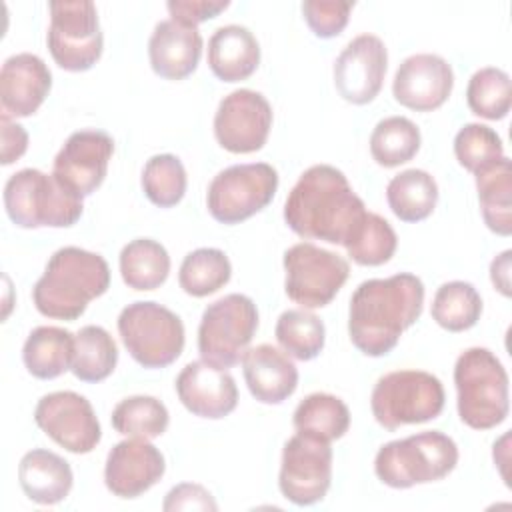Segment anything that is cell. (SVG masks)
<instances>
[{
  "mask_svg": "<svg viewBox=\"0 0 512 512\" xmlns=\"http://www.w3.org/2000/svg\"><path fill=\"white\" fill-rule=\"evenodd\" d=\"M396 246L398 238L390 222L374 212H366L364 220L344 248L356 264L380 266L394 256Z\"/></svg>",
  "mask_w": 512,
  "mask_h": 512,
  "instance_id": "38",
  "label": "cell"
},
{
  "mask_svg": "<svg viewBox=\"0 0 512 512\" xmlns=\"http://www.w3.org/2000/svg\"><path fill=\"white\" fill-rule=\"evenodd\" d=\"M366 206L342 170L314 164L304 170L284 202V220L306 240L342 244L352 238L366 216Z\"/></svg>",
  "mask_w": 512,
  "mask_h": 512,
  "instance_id": "1",
  "label": "cell"
},
{
  "mask_svg": "<svg viewBox=\"0 0 512 512\" xmlns=\"http://www.w3.org/2000/svg\"><path fill=\"white\" fill-rule=\"evenodd\" d=\"M22 360L34 378H58L72 368L74 334L58 326L34 328L24 342Z\"/></svg>",
  "mask_w": 512,
  "mask_h": 512,
  "instance_id": "26",
  "label": "cell"
},
{
  "mask_svg": "<svg viewBox=\"0 0 512 512\" xmlns=\"http://www.w3.org/2000/svg\"><path fill=\"white\" fill-rule=\"evenodd\" d=\"M288 298L302 308H322L332 302L350 274L348 262L312 242H298L284 252Z\"/></svg>",
  "mask_w": 512,
  "mask_h": 512,
  "instance_id": "12",
  "label": "cell"
},
{
  "mask_svg": "<svg viewBox=\"0 0 512 512\" xmlns=\"http://www.w3.org/2000/svg\"><path fill=\"white\" fill-rule=\"evenodd\" d=\"M292 424L296 432L332 442L348 432L350 410L338 396L314 392L300 400V404L294 410Z\"/></svg>",
  "mask_w": 512,
  "mask_h": 512,
  "instance_id": "30",
  "label": "cell"
},
{
  "mask_svg": "<svg viewBox=\"0 0 512 512\" xmlns=\"http://www.w3.org/2000/svg\"><path fill=\"white\" fill-rule=\"evenodd\" d=\"M260 64V44L256 36L240 24H226L214 30L208 40V66L222 82H240L256 72Z\"/></svg>",
  "mask_w": 512,
  "mask_h": 512,
  "instance_id": "24",
  "label": "cell"
},
{
  "mask_svg": "<svg viewBox=\"0 0 512 512\" xmlns=\"http://www.w3.org/2000/svg\"><path fill=\"white\" fill-rule=\"evenodd\" d=\"M510 256L512 252L510 250H504L500 256H496L490 264V278H492V284L508 298L512 292H510Z\"/></svg>",
  "mask_w": 512,
  "mask_h": 512,
  "instance_id": "45",
  "label": "cell"
},
{
  "mask_svg": "<svg viewBox=\"0 0 512 512\" xmlns=\"http://www.w3.org/2000/svg\"><path fill=\"white\" fill-rule=\"evenodd\" d=\"M242 372L250 394L262 404H280L298 386V368L286 352L272 344L248 348L242 358Z\"/></svg>",
  "mask_w": 512,
  "mask_h": 512,
  "instance_id": "23",
  "label": "cell"
},
{
  "mask_svg": "<svg viewBox=\"0 0 512 512\" xmlns=\"http://www.w3.org/2000/svg\"><path fill=\"white\" fill-rule=\"evenodd\" d=\"M114 140L104 130L70 134L54 158L52 176L72 194L90 196L106 178Z\"/></svg>",
  "mask_w": 512,
  "mask_h": 512,
  "instance_id": "16",
  "label": "cell"
},
{
  "mask_svg": "<svg viewBox=\"0 0 512 512\" xmlns=\"http://www.w3.org/2000/svg\"><path fill=\"white\" fill-rule=\"evenodd\" d=\"M166 472L162 452L146 438L118 442L106 456L104 484L118 498H138Z\"/></svg>",
  "mask_w": 512,
  "mask_h": 512,
  "instance_id": "19",
  "label": "cell"
},
{
  "mask_svg": "<svg viewBox=\"0 0 512 512\" xmlns=\"http://www.w3.org/2000/svg\"><path fill=\"white\" fill-rule=\"evenodd\" d=\"M18 482L32 502L52 506L70 494L74 474L70 464L56 452L34 448L18 464Z\"/></svg>",
  "mask_w": 512,
  "mask_h": 512,
  "instance_id": "25",
  "label": "cell"
},
{
  "mask_svg": "<svg viewBox=\"0 0 512 512\" xmlns=\"http://www.w3.org/2000/svg\"><path fill=\"white\" fill-rule=\"evenodd\" d=\"M386 200L402 222H420L436 208L438 184L426 170L408 168L388 182Z\"/></svg>",
  "mask_w": 512,
  "mask_h": 512,
  "instance_id": "28",
  "label": "cell"
},
{
  "mask_svg": "<svg viewBox=\"0 0 512 512\" xmlns=\"http://www.w3.org/2000/svg\"><path fill=\"white\" fill-rule=\"evenodd\" d=\"M388 50L374 34L352 38L334 62V86L338 94L356 106L372 102L384 82Z\"/></svg>",
  "mask_w": 512,
  "mask_h": 512,
  "instance_id": "17",
  "label": "cell"
},
{
  "mask_svg": "<svg viewBox=\"0 0 512 512\" xmlns=\"http://www.w3.org/2000/svg\"><path fill=\"white\" fill-rule=\"evenodd\" d=\"M442 382L424 370H394L378 378L370 408L374 420L386 430L422 424L440 416L444 408Z\"/></svg>",
  "mask_w": 512,
  "mask_h": 512,
  "instance_id": "7",
  "label": "cell"
},
{
  "mask_svg": "<svg viewBox=\"0 0 512 512\" xmlns=\"http://www.w3.org/2000/svg\"><path fill=\"white\" fill-rule=\"evenodd\" d=\"M110 286L108 262L90 250L64 246L56 250L44 274L32 290V300L42 316L76 320L90 300L102 296Z\"/></svg>",
  "mask_w": 512,
  "mask_h": 512,
  "instance_id": "3",
  "label": "cell"
},
{
  "mask_svg": "<svg viewBox=\"0 0 512 512\" xmlns=\"http://www.w3.org/2000/svg\"><path fill=\"white\" fill-rule=\"evenodd\" d=\"M34 420L46 436L72 454L92 452L102 438L92 404L72 390L44 394L34 408Z\"/></svg>",
  "mask_w": 512,
  "mask_h": 512,
  "instance_id": "14",
  "label": "cell"
},
{
  "mask_svg": "<svg viewBox=\"0 0 512 512\" xmlns=\"http://www.w3.org/2000/svg\"><path fill=\"white\" fill-rule=\"evenodd\" d=\"M430 314L444 330L464 332L480 320L482 298L470 282L452 280L436 290Z\"/></svg>",
  "mask_w": 512,
  "mask_h": 512,
  "instance_id": "33",
  "label": "cell"
},
{
  "mask_svg": "<svg viewBox=\"0 0 512 512\" xmlns=\"http://www.w3.org/2000/svg\"><path fill=\"white\" fill-rule=\"evenodd\" d=\"M120 274L128 288L154 290L170 274V256L166 248L152 238H136L120 252Z\"/></svg>",
  "mask_w": 512,
  "mask_h": 512,
  "instance_id": "29",
  "label": "cell"
},
{
  "mask_svg": "<svg viewBox=\"0 0 512 512\" xmlns=\"http://www.w3.org/2000/svg\"><path fill=\"white\" fill-rule=\"evenodd\" d=\"M230 276L232 264L222 250L198 248L184 256L178 272V284L186 294L202 298L226 286Z\"/></svg>",
  "mask_w": 512,
  "mask_h": 512,
  "instance_id": "34",
  "label": "cell"
},
{
  "mask_svg": "<svg viewBox=\"0 0 512 512\" xmlns=\"http://www.w3.org/2000/svg\"><path fill=\"white\" fill-rule=\"evenodd\" d=\"M456 464V442L444 432L426 430L380 446L374 472L390 488H412L446 478Z\"/></svg>",
  "mask_w": 512,
  "mask_h": 512,
  "instance_id": "5",
  "label": "cell"
},
{
  "mask_svg": "<svg viewBox=\"0 0 512 512\" xmlns=\"http://www.w3.org/2000/svg\"><path fill=\"white\" fill-rule=\"evenodd\" d=\"M354 2L348 0H306L302 2V14L310 30L320 38L338 36L346 24Z\"/></svg>",
  "mask_w": 512,
  "mask_h": 512,
  "instance_id": "41",
  "label": "cell"
},
{
  "mask_svg": "<svg viewBox=\"0 0 512 512\" xmlns=\"http://www.w3.org/2000/svg\"><path fill=\"white\" fill-rule=\"evenodd\" d=\"M454 154L462 168L476 174L504 156V146L496 130L486 124H464L454 136Z\"/></svg>",
  "mask_w": 512,
  "mask_h": 512,
  "instance_id": "40",
  "label": "cell"
},
{
  "mask_svg": "<svg viewBox=\"0 0 512 512\" xmlns=\"http://www.w3.org/2000/svg\"><path fill=\"white\" fill-rule=\"evenodd\" d=\"M230 6L228 0H170L166 4L172 20L198 26Z\"/></svg>",
  "mask_w": 512,
  "mask_h": 512,
  "instance_id": "43",
  "label": "cell"
},
{
  "mask_svg": "<svg viewBox=\"0 0 512 512\" xmlns=\"http://www.w3.org/2000/svg\"><path fill=\"white\" fill-rule=\"evenodd\" d=\"M458 392V416L474 430H490L502 424L510 410L508 374L488 348H468L454 364Z\"/></svg>",
  "mask_w": 512,
  "mask_h": 512,
  "instance_id": "4",
  "label": "cell"
},
{
  "mask_svg": "<svg viewBox=\"0 0 512 512\" xmlns=\"http://www.w3.org/2000/svg\"><path fill=\"white\" fill-rule=\"evenodd\" d=\"M0 132H2V164L8 166L16 162L28 148V132L24 126L12 122L8 116H0Z\"/></svg>",
  "mask_w": 512,
  "mask_h": 512,
  "instance_id": "44",
  "label": "cell"
},
{
  "mask_svg": "<svg viewBox=\"0 0 512 512\" xmlns=\"http://www.w3.org/2000/svg\"><path fill=\"white\" fill-rule=\"evenodd\" d=\"M4 208L20 228H68L82 216V198L66 190L52 174L36 168L14 172L4 184Z\"/></svg>",
  "mask_w": 512,
  "mask_h": 512,
  "instance_id": "6",
  "label": "cell"
},
{
  "mask_svg": "<svg viewBox=\"0 0 512 512\" xmlns=\"http://www.w3.org/2000/svg\"><path fill=\"white\" fill-rule=\"evenodd\" d=\"M174 386L184 408L200 418H224L238 404V388L230 372L206 360L188 362Z\"/></svg>",
  "mask_w": 512,
  "mask_h": 512,
  "instance_id": "20",
  "label": "cell"
},
{
  "mask_svg": "<svg viewBox=\"0 0 512 512\" xmlns=\"http://www.w3.org/2000/svg\"><path fill=\"white\" fill-rule=\"evenodd\" d=\"M468 108L486 120H502L512 106L510 76L496 66L476 70L466 88Z\"/></svg>",
  "mask_w": 512,
  "mask_h": 512,
  "instance_id": "37",
  "label": "cell"
},
{
  "mask_svg": "<svg viewBox=\"0 0 512 512\" xmlns=\"http://www.w3.org/2000/svg\"><path fill=\"white\" fill-rule=\"evenodd\" d=\"M274 336L286 354L306 362L322 352L326 328L324 322L306 308L286 310L278 316Z\"/></svg>",
  "mask_w": 512,
  "mask_h": 512,
  "instance_id": "35",
  "label": "cell"
},
{
  "mask_svg": "<svg viewBox=\"0 0 512 512\" xmlns=\"http://www.w3.org/2000/svg\"><path fill=\"white\" fill-rule=\"evenodd\" d=\"M164 512H178V510H218L214 496L200 484L182 482L170 488L162 502Z\"/></svg>",
  "mask_w": 512,
  "mask_h": 512,
  "instance_id": "42",
  "label": "cell"
},
{
  "mask_svg": "<svg viewBox=\"0 0 512 512\" xmlns=\"http://www.w3.org/2000/svg\"><path fill=\"white\" fill-rule=\"evenodd\" d=\"M454 88L452 66L438 54L422 52L402 60L392 80L396 102L416 112L440 108Z\"/></svg>",
  "mask_w": 512,
  "mask_h": 512,
  "instance_id": "18",
  "label": "cell"
},
{
  "mask_svg": "<svg viewBox=\"0 0 512 512\" xmlns=\"http://www.w3.org/2000/svg\"><path fill=\"white\" fill-rule=\"evenodd\" d=\"M118 362V346L102 326H82L74 336L72 374L82 382H100L108 378Z\"/></svg>",
  "mask_w": 512,
  "mask_h": 512,
  "instance_id": "31",
  "label": "cell"
},
{
  "mask_svg": "<svg viewBox=\"0 0 512 512\" xmlns=\"http://www.w3.org/2000/svg\"><path fill=\"white\" fill-rule=\"evenodd\" d=\"M332 482L330 442L296 432L282 450L278 486L296 506H312L324 500Z\"/></svg>",
  "mask_w": 512,
  "mask_h": 512,
  "instance_id": "13",
  "label": "cell"
},
{
  "mask_svg": "<svg viewBox=\"0 0 512 512\" xmlns=\"http://www.w3.org/2000/svg\"><path fill=\"white\" fill-rule=\"evenodd\" d=\"M202 54V34L196 26L162 20L154 26L148 40V58L152 70L166 80H182L190 76Z\"/></svg>",
  "mask_w": 512,
  "mask_h": 512,
  "instance_id": "22",
  "label": "cell"
},
{
  "mask_svg": "<svg viewBox=\"0 0 512 512\" xmlns=\"http://www.w3.org/2000/svg\"><path fill=\"white\" fill-rule=\"evenodd\" d=\"M276 190L278 172L270 164H234L212 178L206 206L214 220L222 224H240L266 208Z\"/></svg>",
  "mask_w": 512,
  "mask_h": 512,
  "instance_id": "11",
  "label": "cell"
},
{
  "mask_svg": "<svg viewBox=\"0 0 512 512\" xmlns=\"http://www.w3.org/2000/svg\"><path fill=\"white\" fill-rule=\"evenodd\" d=\"M52 74L46 62L30 52L4 60L0 70V104L4 116L24 118L34 114L46 100Z\"/></svg>",
  "mask_w": 512,
  "mask_h": 512,
  "instance_id": "21",
  "label": "cell"
},
{
  "mask_svg": "<svg viewBox=\"0 0 512 512\" xmlns=\"http://www.w3.org/2000/svg\"><path fill=\"white\" fill-rule=\"evenodd\" d=\"M170 422L166 406L154 396H130L112 410V426L128 438H158Z\"/></svg>",
  "mask_w": 512,
  "mask_h": 512,
  "instance_id": "36",
  "label": "cell"
},
{
  "mask_svg": "<svg viewBox=\"0 0 512 512\" xmlns=\"http://www.w3.org/2000/svg\"><path fill=\"white\" fill-rule=\"evenodd\" d=\"M258 330V310L244 294H226L208 304L198 326V352L202 360L232 368L238 364Z\"/></svg>",
  "mask_w": 512,
  "mask_h": 512,
  "instance_id": "9",
  "label": "cell"
},
{
  "mask_svg": "<svg viewBox=\"0 0 512 512\" xmlns=\"http://www.w3.org/2000/svg\"><path fill=\"white\" fill-rule=\"evenodd\" d=\"M118 334L128 354L144 368H166L184 350V324L170 308L140 300L122 308Z\"/></svg>",
  "mask_w": 512,
  "mask_h": 512,
  "instance_id": "8",
  "label": "cell"
},
{
  "mask_svg": "<svg viewBox=\"0 0 512 512\" xmlns=\"http://www.w3.org/2000/svg\"><path fill=\"white\" fill-rule=\"evenodd\" d=\"M186 170L174 154H156L146 160L142 170V188L146 198L160 206H176L186 194Z\"/></svg>",
  "mask_w": 512,
  "mask_h": 512,
  "instance_id": "39",
  "label": "cell"
},
{
  "mask_svg": "<svg viewBox=\"0 0 512 512\" xmlns=\"http://www.w3.org/2000/svg\"><path fill=\"white\" fill-rule=\"evenodd\" d=\"M424 284L410 272L358 284L348 308V334L366 356L388 354L422 314Z\"/></svg>",
  "mask_w": 512,
  "mask_h": 512,
  "instance_id": "2",
  "label": "cell"
},
{
  "mask_svg": "<svg viewBox=\"0 0 512 512\" xmlns=\"http://www.w3.org/2000/svg\"><path fill=\"white\" fill-rule=\"evenodd\" d=\"M420 130L406 116H388L380 120L370 134V154L384 168L400 166L420 150Z\"/></svg>",
  "mask_w": 512,
  "mask_h": 512,
  "instance_id": "32",
  "label": "cell"
},
{
  "mask_svg": "<svg viewBox=\"0 0 512 512\" xmlns=\"http://www.w3.org/2000/svg\"><path fill=\"white\" fill-rule=\"evenodd\" d=\"M480 212L486 226L498 236L512 234V164L502 156L498 162L474 174Z\"/></svg>",
  "mask_w": 512,
  "mask_h": 512,
  "instance_id": "27",
  "label": "cell"
},
{
  "mask_svg": "<svg viewBox=\"0 0 512 512\" xmlns=\"http://www.w3.org/2000/svg\"><path fill=\"white\" fill-rule=\"evenodd\" d=\"M272 128V106L256 90L238 88L224 96L214 114L218 144L234 154L260 150Z\"/></svg>",
  "mask_w": 512,
  "mask_h": 512,
  "instance_id": "15",
  "label": "cell"
},
{
  "mask_svg": "<svg viewBox=\"0 0 512 512\" xmlns=\"http://www.w3.org/2000/svg\"><path fill=\"white\" fill-rule=\"evenodd\" d=\"M50 26L46 34L54 62L68 72L90 70L104 48L98 10L90 0L50 2Z\"/></svg>",
  "mask_w": 512,
  "mask_h": 512,
  "instance_id": "10",
  "label": "cell"
}]
</instances>
